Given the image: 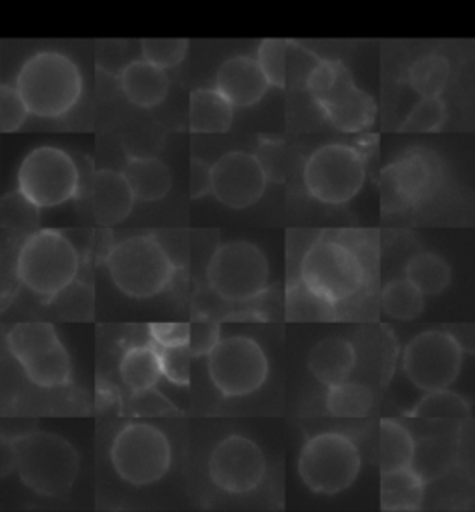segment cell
Listing matches in <instances>:
<instances>
[{
  "mask_svg": "<svg viewBox=\"0 0 475 512\" xmlns=\"http://www.w3.org/2000/svg\"><path fill=\"white\" fill-rule=\"evenodd\" d=\"M10 457L23 485L43 498L64 496L77 481L78 451L60 435L30 431L17 436L10 442Z\"/></svg>",
  "mask_w": 475,
  "mask_h": 512,
  "instance_id": "cell-1",
  "label": "cell"
},
{
  "mask_svg": "<svg viewBox=\"0 0 475 512\" xmlns=\"http://www.w3.org/2000/svg\"><path fill=\"white\" fill-rule=\"evenodd\" d=\"M82 75L78 65L64 52H36L26 60L15 78V90L28 114L62 117L82 97Z\"/></svg>",
  "mask_w": 475,
  "mask_h": 512,
  "instance_id": "cell-2",
  "label": "cell"
},
{
  "mask_svg": "<svg viewBox=\"0 0 475 512\" xmlns=\"http://www.w3.org/2000/svg\"><path fill=\"white\" fill-rule=\"evenodd\" d=\"M80 255L64 232L38 229L26 236L17 253V279L32 294L52 299L77 281Z\"/></svg>",
  "mask_w": 475,
  "mask_h": 512,
  "instance_id": "cell-3",
  "label": "cell"
},
{
  "mask_svg": "<svg viewBox=\"0 0 475 512\" xmlns=\"http://www.w3.org/2000/svg\"><path fill=\"white\" fill-rule=\"evenodd\" d=\"M307 88L323 116L338 130L362 132L372 127L377 104L370 93L360 90L342 62L318 60L310 67Z\"/></svg>",
  "mask_w": 475,
  "mask_h": 512,
  "instance_id": "cell-4",
  "label": "cell"
},
{
  "mask_svg": "<svg viewBox=\"0 0 475 512\" xmlns=\"http://www.w3.org/2000/svg\"><path fill=\"white\" fill-rule=\"evenodd\" d=\"M106 266L117 288L136 299L164 292L175 275L171 256L153 236H132L114 245Z\"/></svg>",
  "mask_w": 475,
  "mask_h": 512,
  "instance_id": "cell-5",
  "label": "cell"
},
{
  "mask_svg": "<svg viewBox=\"0 0 475 512\" xmlns=\"http://www.w3.org/2000/svg\"><path fill=\"white\" fill-rule=\"evenodd\" d=\"M206 281L223 301L247 303L268 290L270 264L258 245L234 240L214 251L206 266Z\"/></svg>",
  "mask_w": 475,
  "mask_h": 512,
  "instance_id": "cell-6",
  "label": "cell"
},
{
  "mask_svg": "<svg viewBox=\"0 0 475 512\" xmlns=\"http://www.w3.org/2000/svg\"><path fill=\"white\" fill-rule=\"evenodd\" d=\"M299 281L310 292L336 305L359 292L366 281V269L349 245L336 240H318L303 256Z\"/></svg>",
  "mask_w": 475,
  "mask_h": 512,
  "instance_id": "cell-7",
  "label": "cell"
},
{
  "mask_svg": "<svg viewBox=\"0 0 475 512\" xmlns=\"http://www.w3.org/2000/svg\"><path fill=\"white\" fill-rule=\"evenodd\" d=\"M17 192L38 210L65 205L80 193L77 162L58 147H38L26 154L19 167Z\"/></svg>",
  "mask_w": 475,
  "mask_h": 512,
  "instance_id": "cell-8",
  "label": "cell"
},
{
  "mask_svg": "<svg viewBox=\"0 0 475 512\" xmlns=\"http://www.w3.org/2000/svg\"><path fill=\"white\" fill-rule=\"evenodd\" d=\"M6 342L30 383L41 388H56L69 383L71 359L51 323H19L8 333Z\"/></svg>",
  "mask_w": 475,
  "mask_h": 512,
  "instance_id": "cell-9",
  "label": "cell"
},
{
  "mask_svg": "<svg viewBox=\"0 0 475 512\" xmlns=\"http://www.w3.org/2000/svg\"><path fill=\"white\" fill-rule=\"evenodd\" d=\"M305 186L323 205H346L362 190L366 160L357 147L329 143L310 154L305 164Z\"/></svg>",
  "mask_w": 475,
  "mask_h": 512,
  "instance_id": "cell-10",
  "label": "cell"
},
{
  "mask_svg": "<svg viewBox=\"0 0 475 512\" xmlns=\"http://www.w3.org/2000/svg\"><path fill=\"white\" fill-rule=\"evenodd\" d=\"M360 464L359 448L347 436L321 433L301 449L297 470L312 492L331 496L357 481Z\"/></svg>",
  "mask_w": 475,
  "mask_h": 512,
  "instance_id": "cell-11",
  "label": "cell"
},
{
  "mask_svg": "<svg viewBox=\"0 0 475 512\" xmlns=\"http://www.w3.org/2000/svg\"><path fill=\"white\" fill-rule=\"evenodd\" d=\"M117 475L134 487L160 481L171 466V446L167 436L149 423L125 425L110 449Z\"/></svg>",
  "mask_w": 475,
  "mask_h": 512,
  "instance_id": "cell-12",
  "label": "cell"
},
{
  "mask_svg": "<svg viewBox=\"0 0 475 512\" xmlns=\"http://www.w3.org/2000/svg\"><path fill=\"white\" fill-rule=\"evenodd\" d=\"M206 357L210 379L223 396H249L266 383L270 373L264 349L249 336L221 338Z\"/></svg>",
  "mask_w": 475,
  "mask_h": 512,
  "instance_id": "cell-13",
  "label": "cell"
},
{
  "mask_svg": "<svg viewBox=\"0 0 475 512\" xmlns=\"http://www.w3.org/2000/svg\"><path fill=\"white\" fill-rule=\"evenodd\" d=\"M464 349L448 331L431 329L414 336L403 353V370L424 392L448 390L463 370Z\"/></svg>",
  "mask_w": 475,
  "mask_h": 512,
  "instance_id": "cell-14",
  "label": "cell"
},
{
  "mask_svg": "<svg viewBox=\"0 0 475 512\" xmlns=\"http://www.w3.org/2000/svg\"><path fill=\"white\" fill-rule=\"evenodd\" d=\"M442 180V164L427 149H412L386 166L381 173L383 212H401L420 205L437 192Z\"/></svg>",
  "mask_w": 475,
  "mask_h": 512,
  "instance_id": "cell-15",
  "label": "cell"
},
{
  "mask_svg": "<svg viewBox=\"0 0 475 512\" xmlns=\"http://www.w3.org/2000/svg\"><path fill=\"white\" fill-rule=\"evenodd\" d=\"M210 479L229 494H247L260 485L266 472L262 449L249 438L232 435L221 440L208 462Z\"/></svg>",
  "mask_w": 475,
  "mask_h": 512,
  "instance_id": "cell-16",
  "label": "cell"
},
{
  "mask_svg": "<svg viewBox=\"0 0 475 512\" xmlns=\"http://www.w3.org/2000/svg\"><path fill=\"white\" fill-rule=\"evenodd\" d=\"M266 186L268 179L253 153L231 151L212 166L210 193L229 208L240 210L255 205L266 192Z\"/></svg>",
  "mask_w": 475,
  "mask_h": 512,
  "instance_id": "cell-17",
  "label": "cell"
},
{
  "mask_svg": "<svg viewBox=\"0 0 475 512\" xmlns=\"http://www.w3.org/2000/svg\"><path fill=\"white\" fill-rule=\"evenodd\" d=\"M268 80L262 75L257 60L251 56H234L219 67L216 88L232 108L253 106L268 93Z\"/></svg>",
  "mask_w": 475,
  "mask_h": 512,
  "instance_id": "cell-18",
  "label": "cell"
},
{
  "mask_svg": "<svg viewBox=\"0 0 475 512\" xmlns=\"http://www.w3.org/2000/svg\"><path fill=\"white\" fill-rule=\"evenodd\" d=\"M91 210L101 227H114L129 218L134 208V195L121 171L99 169L90 188Z\"/></svg>",
  "mask_w": 475,
  "mask_h": 512,
  "instance_id": "cell-19",
  "label": "cell"
},
{
  "mask_svg": "<svg viewBox=\"0 0 475 512\" xmlns=\"http://www.w3.org/2000/svg\"><path fill=\"white\" fill-rule=\"evenodd\" d=\"M357 364V351L344 338H325L310 349L309 368L312 375L325 384L346 383Z\"/></svg>",
  "mask_w": 475,
  "mask_h": 512,
  "instance_id": "cell-20",
  "label": "cell"
},
{
  "mask_svg": "<svg viewBox=\"0 0 475 512\" xmlns=\"http://www.w3.org/2000/svg\"><path fill=\"white\" fill-rule=\"evenodd\" d=\"M121 173L136 201L155 203L171 190V171L155 156H132Z\"/></svg>",
  "mask_w": 475,
  "mask_h": 512,
  "instance_id": "cell-21",
  "label": "cell"
},
{
  "mask_svg": "<svg viewBox=\"0 0 475 512\" xmlns=\"http://www.w3.org/2000/svg\"><path fill=\"white\" fill-rule=\"evenodd\" d=\"M169 77L166 71L145 60L130 62L121 73V88L125 91L130 103L142 108H153L162 103L169 91Z\"/></svg>",
  "mask_w": 475,
  "mask_h": 512,
  "instance_id": "cell-22",
  "label": "cell"
},
{
  "mask_svg": "<svg viewBox=\"0 0 475 512\" xmlns=\"http://www.w3.org/2000/svg\"><path fill=\"white\" fill-rule=\"evenodd\" d=\"M424 501V479L412 468L381 474V509L386 512L418 511Z\"/></svg>",
  "mask_w": 475,
  "mask_h": 512,
  "instance_id": "cell-23",
  "label": "cell"
},
{
  "mask_svg": "<svg viewBox=\"0 0 475 512\" xmlns=\"http://www.w3.org/2000/svg\"><path fill=\"white\" fill-rule=\"evenodd\" d=\"M234 108L218 91L199 88L190 95V128L201 134H221L232 125Z\"/></svg>",
  "mask_w": 475,
  "mask_h": 512,
  "instance_id": "cell-24",
  "label": "cell"
},
{
  "mask_svg": "<svg viewBox=\"0 0 475 512\" xmlns=\"http://www.w3.org/2000/svg\"><path fill=\"white\" fill-rule=\"evenodd\" d=\"M119 373L132 394L155 388L162 379L158 347L155 344L129 347L119 362Z\"/></svg>",
  "mask_w": 475,
  "mask_h": 512,
  "instance_id": "cell-25",
  "label": "cell"
},
{
  "mask_svg": "<svg viewBox=\"0 0 475 512\" xmlns=\"http://www.w3.org/2000/svg\"><path fill=\"white\" fill-rule=\"evenodd\" d=\"M416 459V444L405 425L385 418L379 427V464L381 472L411 468Z\"/></svg>",
  "mask_w": 475,
  "mask_h": 512,
  "instance_id": "cell-26",
  "label": "cell"
},
{
  "mask_svg": "<svg viewBox=\"0 0 475 512\" xmlns=\"http://www.w3.org/2000/svg\"><path fill=\"white\" fill-rule=\"evenodd\" d=\"M405 279L424 297L442 294L450 286V264L437 253H418L409 260Z\"/></svg>",
  "mask_w": 475,
  "mask_h": 512,
  "instance_id": "cell-27",
  "label": "cell"
},
{
  "mask_svg": "<svg viewBox=\"0 0 475 512\" xmlns=\"http://www.w3.org/2000/svg\"><path fill=\"white\" fill-rule=\"evenodd\" d=\"M451 65L446 56L442 54H425L418 58L409 69V84L412 90L422 99L440 97V93L446 90L450 80Z\"/></svg>",
  "mask_w": 475,
  "mask_h": 512,
  "instance_id": "cell-28",
  "label": "cell"
},
{
  "mask_svg": "<svg viewBox=\"0 0 475 512\" xmlns=\"http://www.w3.org/2000/svg\"><path fill=\"white\" fill-rule=\"evenodd\" d=\"M325 403L329 412L336 418H364L372 410L373 394L364 384L346 381L329 388Z\"/></svg>",
  "mask_w": 475,
  "mask_h": 512,
  "instance_id": "cell-29",
  "label": "cell"
},
{
  "mask_svg": "<svg viewBox=\"0 0 475 512\" xmlns=\"http://www.w3.org/2000/svg\"><path fill=\"white\" fill-rule=\"evenodd\" d=\"M424 299L407 279L386 282L381 292V305L386 316L399 321L416 320L424 310Z\"/></svg>",
  "mask_w": 475,
  "mask_h": 512,
  "instance_id": "cell-30",
  "label": "cell"
},
{
  "mask_svg": "<svg viewBox=\"0 0 475 512\" xmlns=\"http://www.w3.org/2000/svg\"><path fill=\"white\" fill-rule=\"evenodd\" d=\"M286 316L292 321H331L336 318L334 305L327 303L301 281L292 282L286 290Z\"/></svg>",
  "mask_w": 475,
  "mask_h": 512,
  "instance_id": "cell-31",
  "label": "cell"
},
{
  "mask_svg": "<svg viewBox=\"0 0 475 512\" xmlns=\"http://www.w3.org/2000/svg\"><path fill=\"white\" fill-rule=\"evenodd\" d=\"M416 418L424 420H450V418H468L470 405L464 397L451 390H438L425 394L412 410Z\"/></svg>",
  "mask_w": 475,
  "mask_h": 512,
  "instance_id": "cell-32",
  "label": "cell"
},
{
  "mask_svg": "<svg viewBox=\"0 0 475 512\" xmlns=\"http://www.w3.org/2000/svg\"><path fill=\"white\" fill-rule=\"evenodd\" d=\"M448 119V108L440 97L433 99H422L405 117L399 130L401 132H416V134H429L437 132L444 127Z\"/></svg>",
  "mask_w": 475,
  "mask_h": 512,
  "instance_id": "cell-33",
  "label": "cell"
},
{
  "mask_svg": "<svg viewBox=\"0 0 475 512\" xmlns=\"http://www.w3.org/2000/svg\"><path fill=\"white\" fill-rule=\"evenodd\" d=\"M290 43L283 39H264L258 47L257 64L270 86H286V54Z\"/></svg>",
  "mask_w": 475,
  "mask_h": 512,
  "instance_id": "cell-34",
  "label": "cell"
},
{
  "mask_svg": "<svg viewBox=\"0 0 475 512\" xmlns=\"http://www.w3.org/2000/svg\"><path fill=\"white\" fill-rule=\"evenodd\" d=\"M0 216H2V225L12 229V231L23 232L38 231L39 210L32 203H28L21 193H8L2 199L0 205Z\"/></svg>",
  "mask_w": 475,
  "mask_h": 512,
  "instance_id": "cell-35",
  "label": "cell"
},
{
  "mask_svg": "<svg viewBox=\"0 0 475 512\" xmlns=\"http://www.w3.org/2000/svg\"><path fill=\"white\" fill-rule=\"evenodd\" d=\"M188 47V39H145L142 41V60L166 71L186 58Z\"/></svg>",
  "mask_w": 475,
  "mask_h": 512,
  "instance_id": "cell-36",
  "label": "cell"
},
{
  "mask_svg": "<svg viewBox=\"0 0 475 512\" xmlns=\"http://www.w3.org/2000/svg\"><path fill=\"white\" fill-rule=\"evenodd\" d=\"M158 359H160V372L169 383L177 386H186L190 383V364L193 357L188 347L158 349Z\"/></svg>",
  "mask_w": 475,
  "mask_h": 512,
  "instance_id": "cell-37",
  "label": "cell"
},
{
  "mask_svg": "<svg viewBox=\"0 0 475 512\" xmlns=\"http://www.w3.org/2000/svg\"><path fill=\"white\" fill-rule=\"evenodd\" d=\"M258 164L262 167L264 175L268 182H283L288 173V158L284 153L283 141H262L258 145L257 153Z\"/></svg>",
  "mask_w": 475,
  "mask_h": 512,
  "instance_id": "cell-38",
  "label": "cell"
},
{
  "mask_svg": "<svg viewBox=\"0 0 475 512\" xmlns=\"http://www.w3.org/2000/svg\"><path fill=\"white\" fill-rule=\"evenodd\" d=\"M30 116L25 103L21 101L15 86H0V128L2 132H15L23 127L26 117Z\"/></svg>",
  "mask_w": 475,
  "mask_h": 512,
  "instance_id": "cell-39",
  "label": "cell"
},
{
  "mask_svg": "<svg viewBox=\"0 0 475 512\" xmlns=\"http://www.w3.org/2000/svg\"><path fill=\"white\" fill-rule=\"evenodd\" d=\"M221 340V327L216 321L201 320L190 323L188 351L192 357H205Z\"/></svg>",
  "mask_w": 475,
  "mask_h": 512,
  "instance_id": "cell-40",
  "label": "cell"
},
{
  "mask_svg": "<svg viewBox=\"0 0 475 512\" xmlns=\"http://www.w3.org/2000/svg\"><path fill=\"white\" fill-rule=\"evenodd\" d=\"M130 412L136 416H169V414H179L177 407L160 394L156 388L143 390L138 394H132L130 399Z\"/></svg>",
  "mask_w": 475,
  "mask_h": 512,
  "instance_id": "cell-41",
  "label": "cell"
},
{
  "mask_svg": "<svg viewBox=\"0 0 475 512\" xmlns=\"http://www.w3.org/2000/svg\"><path fill=\"white\" fill-rule=\"evenodd\" d=\"M147 331L158 349L186 347L190 336V323H151Z\"/></svg>",
  "mask_w": 475,
  "mask_h": 512,
  "instance_id": "cell-42",
  "label": "cell"
},
{
  "mask_svg": "<svg viewBox=\"0 0 475 512\" xmlns=\"http://www.w3.org/2000/svg\"><path fill=\"white\" fill-rule=\"evenodd\" d=\"M210 179H212V166L206 164L203 158L193 156L190 160V197L203 199L210 193Z\"/></svg>",
  "mask_w": 475,
  "mask_h": 512,
  "instance_id": "cell-43",
  "label": "cell"
}]
</instances>
